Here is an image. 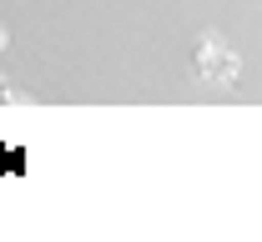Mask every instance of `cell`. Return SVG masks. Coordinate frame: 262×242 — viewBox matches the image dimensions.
Returning a JSON list of instances; mask_svg holds the SVG:
<instances>
[{
    "label": "cell",
    "mask_w": 262,
    "mask_h": 242,
    "mask_svg": "<svg viewBox=\"0 0 262 242\" xmlns=\"http://www.w3.org/2000/svg\"><path fill=\"white\" fill-rule=\"evenodd\" d=\"M192 71L202 86L212 91H237L242 86V56L222 31H202L196 35V51H192Z\"/></svg>",
    "instance_id": "cell-1"
},
{
    "label": "cell",
    "mask_w": 262,
    "mask_h": 242,
    "mask_svg": "<svg viewBox=\"0 0 262 242\" xmlns=\"http://www.w3.org/2000/svg\"><path fill=\"white\" fill-rule=\"evenodd\" d=\"M20 101H31L26 91H15V81L10 76H0V106H20Z\"/></svg>",
    "instance_id": "cell-2"
},
{
    "label": "cell",
    "mask_w": 262,
    "mask_h": 242,
    "mask_svg": "<svg viewBox=\"0 0 262 242\" xmlns=\"http://www.w3.org/2000/svg\"><path fill=\"white\" fill-rule=\"evenodd\" d=\"M5 46H10V31H5V26H0V56H5Z\"/></svg>",
    "instance_id": "cell-3"
}]
</instances>
